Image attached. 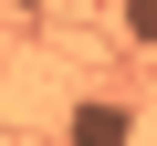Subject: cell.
I'll list each match as a JSON object with an SVG mask.
<instances>
[{
    "label": "cell",
    "instance_id": "cell-3",
    "mask_svg": "<svg viewBox=\"0 0 157 146\" xmlns=\"http://www.w3.org/2000/svg\"><path fill=\"white\" fill-rule=\"evenodd\" d=\"M11 11H42V0H11Z\"/></svg>",
    "mask_w": 157,
    "mask_h": 146
},
{
    "label": "cell",
    "instance_id": "cell-1",
    "mask_svg": "<svg viewBox=\"0 0 157 146\" xmlns=\"http://www.w3.org/2000/svg\"><path fill=\"white\" fill-rule=\"evenodd\" d=\"M63 146H136V115L115 94H73L63 104Z\"/></svg>",
    "mask_w": 157,
    "mask_h": 146
},
{
    "label": "cell",
    "instance_id": "cell-2",
    "mask_svg": "<svg viewBox=\"0 0 157 146\" xmlns=\"http://www.w3.org/2000/svg\"><path fill=\"white\" fill-rule=\"evenodd\" d=\"M115 31H126L136 52H157V0H126V11H115Z\"/></svg>",
    "mask_w": 157,
    "mask_h": 146
}]
</instances>
